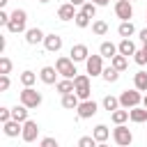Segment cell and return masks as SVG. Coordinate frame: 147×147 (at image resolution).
Wrapping results in <instances>:
<instances>
[{"label": "cell", "mask_w": 147, "mask_h": 147, "mask_svg": "<svg viewBox=\"0 0 147 147\" xmlns=\"http://www.w3.org/2000/svg\"><path fill=\"white\" fill-rule=\"evenodd\" d=\"M25 21H28L25 9H14V11H11V18H9V23H7V30H9L11 34L28 32V30H25Z\"/></svg>", "instance_id": "1"}, {"label": "cell", "mask_w": 147, "mask_h": 147, "mask_svg": "<svg viewBox=\"0 0 147 147\" xmlns=\"http://www.w3.org/2000/svg\"><path fill=\"white\" fill-rule=\"evenodd\" d=\"M55 69H57V74H60L62 78H69V80H74V78L78 76V71H76V62H74L71 57H67V55L57 57Z\"/></svg>", "instance_id": "2"}, {"label": "cell", "mask_w": 147, "mask_h": 147, "mask_svg": "<svg viewBox=\"0 0 147 147\" xmlns=\"http://www.w3.org/2000/svg\"><path fill=\"white\" fill-rule=\"evenodd\" d=\"M74 85H76V96L80 99V101H90V94H92V90H90V76H85V74H78L76 78H74Z\"/></svg>", "instance_id": "3"}, {"label": "cell", "mask_w": 147, "mask_h": 147, "mask_svg": "<svg viewBox=\"0 0 147 147\" xmlns=\"http://www.w3.org/2000/svg\"><path fill=\"white\" fill-rule=\"evenodd\" d=\"M140 101H142V94H140L136 87H133V90H124V92L119 94V106H122V108H129V110H131V108H138Z\"/></svg>", "instance_id": "4"}, {"label": "cell", "mask_w": 147, "mask_h": 147, "mask_svg": "<svg viewBox=\"0 0 147 147\" xmlns=\"http://www.w3.org/2000/svg\"><path fill=\"white\" fill-rule=\"evenodd\" d=\"M113 140H115L119 147H129V145L133 142V133H131V129H129V126L117 124V126L113 129Z\"/></svg>", "instance_id": "5"}, {"label": "cell", "mask_w": 147, "mask_h": 147, "mask_svg": "<svg viewBox=\"0 0 147 147\" xmlns=\"http://www.w3.org/2000/svg\"><path fill=\"white\" fill-rule=\"evenodd\" d=\"M39 103H41V94L37 90H32V87H23V92H21V106L37 108Z\"/></svg>", "instance_id": "6"}, {"label": "cell", "mask_w": 147, "mask_h": 147, "mask_svg": "<svg viewBox=\"0 0 147 147\" xmlns=\"http://www.w3.org/2000/svg\"><path fill=\"white\" fill-rule=\"evenodd\" d=\"M85 69H87V76H101L103 74V57L101 55H90L87 62H85Z\"/></svg>", "instance_id": "7"}, {"label": "cell", "mask_w": 147, "mask_h": 147, "mask_svg": "<svg viewBox=\"0 0 147 147\" xmlns=\"http://www.w3.org/2000/svg\"><path fill=\"white\" fill-rule=\"evenodd\" d=\"M37 136H39V124H37L34 119H28V122L23 124V133H21L23 142H34Z\"/></svg>", "instance_id": "8"}, {"label": "cell", "mask_w": 147, "mask_h": 147, "mask_svg": "<svg viewBox=\"0 0 147 147\" xmlns=\"http://www.w3.org/2000/svg\"><path fill=\"white\" fill-rule=\"evenodd\" d=\"M115 14H117V18H122V23H124V21H131V16H133V5H131L129 0H117V2H115Z\"/></svg>", "instance_id": "9"}, {"label": "cell", "mask_w": 147, "mask_h": 147, "mask_svg": "<svg viewBox=\"0 0 147 147\" xmlns=\"http://www.w3.org/2000/svg\"><path fill=\"white\" fill-rule=\"evenodd\" d=\"M96 110H99V106H96V101H80V106H78V117L80 119H90V117H94L96 115Z\"/></svg>", "instance_id": "10"}, {"label": "cell", "mask_w": 147, "mask_h": 147, "mask_svg": "<svg viewBox=\"0 0 147 147\" xmlns=\"http://www.w3.org/2000/svg\"><path fill=\"white\" fill-rule=\"evenodd\" d=\"M69 57H71L74 62H87V57H90V51H87V46H85V44H74V46H71V53H69Z\"/></svg>", "instance_id": "11"}, {"label": "cell", "mask_w": 147, "mask_h": 147, "mask_svg": "<svg viewBox=\"0 0 147 147\" xmlns=\"http://www.w3.org/2000/svg\"><path fill=\"white\" fill-rule=\"evenodd\" d=\"M44 48L48 51V53H57L60 48H62V37L60 34H46V39H44Z\"/></svg>", "instance_id": "12"}, {"label": "cell", "mask_w": 147, "mask_h": 147, "mask_svg": "<svg viewBox=\"0 0 147 147\" xmlns=\"http://www.w3.org/2000/svg\"><path fill=\"white\" fill-rule=\"evenodd\" d=\"M76 7L71 5V2H64V5H60V9H57V18L60 21H74L76 18Z\"/></svg>", "instance_id": "13"}, {"label": "cell", "mask_w": 147, "mask_h": 147, "mask_svg": "<svg viewBox=\"0 0 147 147\" xmlns=\"http://www.w3.org/2000/svg\"><path fill=\"white\" fill-rule=\"evenodd\" d=\"M2 131H5V136H7V138H16V136H21V133H23V124H21V122H16V119H11V122L2 124Z\"/></svg>", "instance_id": "14"}, {"label": "cell", "mask_w": 147, "mask_h": 147, "mask_svg": "<svg viewBox=\"0 0 147 147\" xmlns=\"http://www.w3.org/2000/svg\"><path fill=\"white\" fill-rule=\"evenodd\" d=\"M99 55H101V57H108V60H113L115 55H119V51H117V46H115L113 41H103V44L99 46Z\"/></svg>", "instance_id": "15"}, {"label": "cell", "mask_w": 147, "mask_h": 147, "mask_svg": "<svg viewBox=\"0 0 147 147\" xmlns=\"http://www.w3.org/2000/svg\"><path fill=\"white\" fill-rule=\"evenodd\" d=\"M55 76H57V69H55V67H44V69L39 71V78H41V83H46V85H57V83H55Z\"/></svg>", "instance_id": "16"}, {"label": "cell", "mask_w": 147, "mask_h": 147, "mask_svg": "<svg viewBox=\"0 0 147 147\" xmlns=\"http://www.w3.org/2000/svg\"><path fill=\"white\" fill-rule=\"evenodd\" d=\"M117 51H119V55H124V57H129V55H136V44L131 41V39H122L119 44H117Z\"/></svg>", "instance_id": "17"}, {"label": "cell", "mask_w": 147, "mask_h": 147, "mask_svg": "<svg viewBox=\"0 0 147 147\" xmlns=\"http://www.w3.org/2000/svg\"><path fill=\"white\" fill-rule=\"evenodd\" d=\"M129 119L131 122H136V124H142V122H147V108L142 106H138V108H131L129 110Z\"/></svg>", "instance_id": "18"}, {"label": "cell", "mask_w": 147, "mask_h": 147, "mask_svg": "<svg viewBox=\"0 0 147 147\" xmlns=\"http://www.w3.org/2000/svg\"><path fill=\"white\" fill-rule=\"evenodd\" d=\"M44 39H46V34H44L39 28H30V30L25 32V41H28V44H32V46H34V44H39V41H44Z\"/></svg>", "instance_id": "19"}, {"label": "cell", "mask_w": 147, "mask_h": 147, "mask_svg": "<svg viewBox=\"0 0 147 147\" xmlns=\"http://www.w3.org/2000/svg\"><path fill=\"white\" fill-rule=\"evenodd\" d=\"M78 106H80V99H78L74 92L62 96V108H67V110H78Z\"/></svg>", "instance_id": "20"}, {"label": "cell", "mask_w": 147, "mask_h": 147, "mask_svg": "<svg viewBox=\"0 0 147 147\" xmlns=\"http://www.w3.org/2000/svg\"><path fill=\"white\" fill-rule=\"evenodd\" d=\"M28 110H30V108H25V106H14V108H11V119L25 124V122H28Z\"/></svg>", "instance_id": "21"}, {"label": "cell", "mask_w": 147, "mask_h": 147, "mask_svg": "<svg viewBox=\"0 0 147 147\" xmlns=\"http://www.w3.org/2000/svg\"><path fill=\"white\" fill-rule=\"evenodd\" d=\"M92 136H94V140H96V142H106V140H108V136H110V131H108V126H106V124H96V126H94V131H92Z\"/></svg>", "instance_id": "22"}, {"label": "cell", "mask_w": 147, "mask_h": 147, "mask_svg": "<svg viewBox=\"0 0 147 147\" xmlns=\"http://www.w3.org/2000/svg\"><path fill=\"white\" fill-rule=\"evenodd\" d=\"M55 87H57V92H60L62 96H64V94H71V92H76V85H74V80H69V78H62V80H60Z\"/></svg>", "instance_id": "23"}, {"label": "cell", "mask_w": 147, "mask_h": 147, "mask_svg": "<svg viewBox=\"0 0 147 147\" xmlns=\"http://www.w3.org/2000/svg\"><path fill=\"white\" fill-rule=\"evenodd\" d=\"M133 85L138 92H147V71H138L133 76Z\"/></svg>", "instance_id": "24"}, {"label": "cell", "mask_w": 147, "mask_h": 147, "mask_svg": "<svg viewBox=\"0 0 147 147\" xmlns=\"http://www.w3.org/2000/svg\"><path fill=\"white\" fill-rule=\"evenodd\" d=\"M117 32H119V37H122V39H129V37L136 32V28H133V23H131V21H124V23H119Z\"/></svg>", "instance_id": "25"}, {"label": "cell", "mask_w": 147, "mask_h": 147, "mask_svg": "<svg viewBox=\"0 0 147 147\" xmlns=\"http://www.w3.org/2000/svg\"><path fill=\"white\" fill-rule=\"evenodd\" d=\"M103 108H106L108 113H115V110H119V96H113V94H108V96L103 99Z\"/></svg>", "instance_id": "26"}, {"label": "cell", "mask_w": 147, "mask_h": 147, "mask_svg": "<svg viewBox=\"0 0 147 147\" xmlns=\"http://www.w3.org/2000/svg\"><path fill=\"white\" fill-rule=\"evenodd\" d=\"M110 67L117 69V71H124V69L129 67V57H124V55H115V57L110 60Z\"/></svg>", "instance_id": "27"}, {"label": "cell", "mask_w": 147, "mask_h": 147, "mask_svg": "<svg viewBox=\"0 0 147 147\" xmlns=\"http://www.w3.org/2000/svg\"><path fill=\"white\" fill-rule=\"evenodd\" d=\"M101 76H103V80H106V83H115V80L119 78V71H117V69H113V67H106Z\"/></svg>", "instance_id": "28"}, {"label": "cell", "mask_w": 147, "mask_h": 147, "mask_svg": "<svg viewBox=\"0 0 147 147\" xmlns=\"http://www.w3.org/2000/svg\"><path fill=\"white\" fill-rule=\"evenodd\" d=\"M92 32L99 34V37H103V34L108 32V23H106V21H94V23H92Z\"/></svg>", "instance_id": "29"}, {"label": "cell", "mask_w": 147, "mask_h": 147, "mask_svg": "<svg viewBox=\"0 0 147 147\" xmlns=\"http://www.w3.org/2000/svg\"><path fill=\"white\" fill-rule=\"evenodd\" d=\"M34 80H37V74H34V71H23V74H21V83H23L25 87H32Z\"/></svg>", "instance_id": "30"}, {"label": "cell", "mask_w": 147, "mask_h": 147, "mask_svg": "<svg viewBox=\"0 0 147 147\" xmlns=\"http://www.w3.org/2000/svg\"><path fill=\"white\" fill-rule=\"evenodd\" d=\"M110 117L115 124H124L129 119V110H115V113H110Z\"/></svg>", "instance_id": "31"}, {"label": "cell", "mask_w": 147, "mask_h": 147, "mask_svg": "<svg viewBox=\"0 0 147 147\" xmlns=\"http://www.w3.org/2000/svg\"><path fill=\"white\" fill-rule=\"evenodd\" d=\"M9 71H11V60L9 57H0V76H9Z\"/></svg>", "instance_id": "32"}, {"label": "cell", "mask_w": 147, "mask_h": 147, "mask_svg": "<svg viewBox=\"0 0 147 147\" xmlns=\"http://www.w3.org/2000/svg\"><path fill=\"white\" fill-rule=\"evenodd\" d=\"M80 11H83L85 16H90V18H94V14H96V5H94V2H85V5L80 7Z\"/></svg>", "instance_id": "33"}, {"label": "cell", "mask_w": 147, "mask_h": 147, "mask_svg": "<svg viewBox=\"0 0 147 147\" xmlns=\"http://www.w3.org/2000/svg\"><path fill=\"white\" fill-rule=\"evenodd\" d=\"M74 23H76L78 28H87V25H90V16H85L83 11H78L76 18H74Z\"/></svg>", "instance_id": "34"}, {"label": "cell", "mask_w": 147, "mask_h": 147, "mask_svg": "<svg viewBox=\"0 0 147 147\" xmlns=\"http://www.w3.org/2000/svg\"><path fill=\"white\" fill-rule=\"evenodd\" d=\"M99 142L94 140V136H83L80 140H78V147H96Z\"/></svg>", "instance_id": "35"}, {"label": "cell", "mask_w": 147, "mask_h": 147, "mask_svg": "<svg viewBox=\"0 0 147 147\" xmlns=\"http://www.w3.org/2000/svg\"><path fill=\"white\" fill-rule=\"evenodd\" d=\"M0 122L2 124H7V122H11V108H0Z\"/></svg>", "instance_id": "36"}, {"label": "cell", "mask_w": 147, "mask_h": 147, "mask_svg": "<svg viewBox=\"0 0 147 147\" xmlns=\"http://www.w3.org/2000/svg\"><path fill=\"white\" fill-rule=\"evenodd\" d=\"M9 85H11L9 76H0V92H7V90H9Z\"/></svg>", "instance_id": "37"}, {"label": "cell", "mask_w": 147, "mask_h": 147, "mask_svg": "<svg viewBox=\"0 0 147 147\" xmlns=\"http://www.w3.org/2000/svg\"><path fill=\"white\" fill-rule=\"evenodd\" d=\"M39 147H57V140H55V138H44V140L39 142Z\"/></svg>", "instance_id": "38"}, {"label": "cell", "mask_w": 147, "mask_h": 147, "mask_svg": "<svg viewBox=\"0 0 147 147\" xmlns=\"http://www.w3.org/2000/svg\"><path fill=\"white\" fill-rule=\"evenodd\" d=\"M133 60H136L138 64H145V62H147V60H145V55H142V48H140V51H136V55H133Z\"/></svg>", "instance_id": "39"}, {"label": "cell", "mask_w": 147, "mask_h": 147, "mask_svg": "<svg viewBox=\"0 0 147 147\" xmlns=\"http://www.w3.org/2000/svg\"><path fill=\"white\" fill-rule=\"evenodd\" d=\"M140 41L147 46V28H142V30H140Z\"/></svg>", "instance_id": "40"}, {"label": "cell", "mask_w": 147, "mask_h": 147, "mask_svg": "<svg viewBox=\"0 0 147 147\" xmlns=\"http://www.w3.org/2000/svg\"><path fill=\"white\" fill-rule=\"evenodd\" d=\"M90 2H94V5H96V7H106V5H108V2H110V0H90Z\"/></svg>", "instance_id": "41"}, {"label": "cell", "mask_w": 147, "mask_h": 147, "mask_svg": "<svg viewBox=\"0 0 147 147\" xmlns=\"http://www.w3.org/2000/svg\"><path fill=\"white\" fill-rule=\"evenodd\" d=\"M85 2H90V0H71V5H74V7H83Z\"/></svg>", "instance_id": "42"}, {"label": "cell", "mask_w": 147, "mask_h": 147, "mask_svg": "<svg viewBox=\"0 0 147 147\" xmlns=\"http://www.w3.org/2000/svg\"><path fill=\"white\" fill-rule=\"evenodd\" d=\"M142 55H145V60H147V46H142Z\"/></svg>", "instance_id": "43"}, {"label": "cell", "mask_w": 147, "mask_h": 147, "mask_svg": "<svg viewBox=\"0 0 147 147\" xmlns=\"http://www.w3.org/2000/svg\"><path fill=\"white\" fill-rule=\"evenodd\" d=\"M142 106H145V108H147V94H145V96H142Z\"/></svg>", "instance_id": "44"}, {"label": "cell", "mask_w": 147, "mask_h": 147, "mask_svg": "<svg viewBox=\"0 0 147 147\" xmlns=\"http://www.w3.org/2000/svg\"><path fill=\"white\" fill-rule=\"evenodd\" d=\"M7 2H9V0H0V7H5V5H7Z\"/></svg>", "instance_id": "45"}, {"label": "cell", "mask_w": 147, "mask_h": 147, "mask_svg": "<svg viewBox=\"0 0 147 147\" xmlns=\"http://www.w3.org/2000/svg\"><path fill=\"white\" fill-rule=\"evenodd\" d=\"M96 147H108V145H106V142H99V145H96Z\"/></svg>", "instance_id": "46"}, {"label": "cell", "mask_w": 147, "mask_h": 147, "mask_svg": "<svg viewBox=\"0 0 147 147\" xmlns=\"http://www.w3.org/2000/svg\"><path fill=\"white\" fill-rule=\"evenodd\" d=\"M39 2H48V0H39Z\"/></svg>", "instance_id": "47"}, {"label": "cell", "mask_w": 147, "mask_h": 147, "mask_svg": "<svg viewBox=\"0 0 147 147\" xmlns=\"http://www.w3.org/2000/svg\"><path fill=\"white\" fill-rule=\"evenodd\" d=\"M129 2H133V0H129Z\"/></svg>", "instance_id": "48"}]
</instances>
